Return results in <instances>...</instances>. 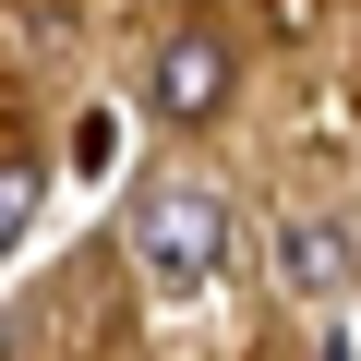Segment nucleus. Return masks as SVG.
I'll return each instance as SVG.
<instances>
[{
	"label": "nucleus",
	"instance_id": "1",
	"mask_svg": "<svg viewBox=\"0 0 361 361\" xmlns=\"http://www.w3.org/2000/svg\"><path fill=\"white\" fill-rule=\"evenodd\" d=\"M121 241H133L145 289H169V301H193V289L229 277V205L205 193V180H157V193H133Z\"/></svg>",
	"mask_w": 361,
	"mask_h": 361
},
{
	"label": "nucleus",
	"instance_id": "3",
	"mask_svg": "<svg viewBox=\"0 0 361 361\" xmlns=\"http://www.w3.org/2000/svg\"><path fill=\"white\" fill-rule=\"evenodd\" d=\"M277 265H289V289H301V301H337V289L361 277V241H349L337 217H289V241H277Z\"/></svg>",
	"mask_w": 361,
	"mask_h": 361
},
{
	"label": "nucleus",
	"instance_id": "4",
	"mask_svg": "<svg viewBox=\"0 0 361 361\" xmlns=\"http://www.w3.org/2000/svg\"><path fill=\"white\" fill-rule=\"evenodd\" d=\"M37 205H49V180H37V157H0V253H13V241L37 229Z\"/></svg>",
	"mask_w": 361,
	"mask_h": 361
},
{
	"label": "nucleus",
	"instance_id": "2",
	"mask_svg": "<svg viewBox=\"0 0 361 361\" xmlns=\"http://www.w3.org/2000/svg\"><path fill=\"white\" fill-rule=\"evenodd\" d=\"M217 109H229V49L205 25H180L157 49V121H217Z\"/></svg>",
	"mask_w": 361,
	"mask_h": 361
}]
</instances>
